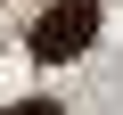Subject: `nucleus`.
<instances>
[{
	"label": "nucleus",
	"instance_id": "f257e3e1",
	"mask_svg": "<svg viewBox=\"0 0 123 115\" xmlns=\"http://www.w3.org/2000/svg\"><path fill=\"white\" fill-rule=\"evenodd\" d=\"M90 41H98V0H57V8H41L33 33H25V49L41 66H66V58H82Z\"/></svg>",
	"mask_w": 123,
	"mask_h": 115
},
{
	"label": "nucleus",
	"instance_id": "f03ea898",
	"mask_svg": "<svg viewBox=\"0 0 123 115\" xmlns=\"http://www.w3.org/2000/svg\"><path fill=\"white\" fill-rule=\"evenodd\" d=\"M8 115H57V107H49V99H25V107H8Z\"/></svg>",
	"mask_w": 123,
	"mask_h": 115
}]
</instances>
